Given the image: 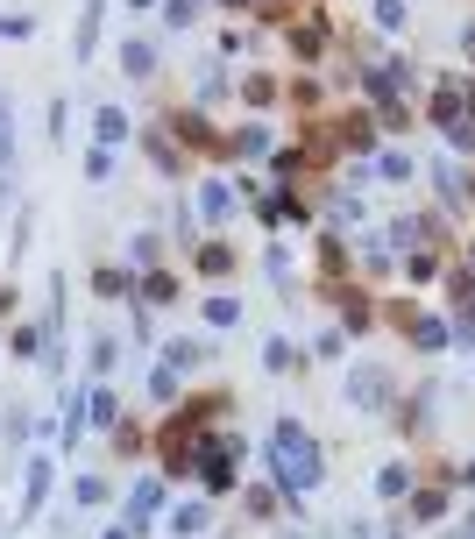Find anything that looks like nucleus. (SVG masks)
I'll return each instance as SVG.
<instances>
[{
  "instance_id": "obj_1",
  "label": "nucleus",
  "mask_w": 475,
  "mask_h": 539,
  "mask_svg": "<svg viewBox=\"0 0 475 539\" xmlns=\"http://www.w3.org/2000/svg\"><path fill=\"white\" fill-rule=\"evenodd\" d=\"M270 461H277V490H284V497H312V490H320V476H327L320 440H312L298 419H277V433H270Z\"/></svg>"
},
{
  "instance_id": "obj_2",
  "label": "nucleus",
  "mask_w": 475,
  "mask_h": 539,
  "mask_svg": "<svg viewBox=\"0 0 475 539\" xmlns=\"http://www.w3.org/2000/svg\"><path fill=\"white\" fill-rule=\"evenodd\" d=\"M348 405L355 412H383L390 405V376L383 369H348Z\"/></svg>"
},
{
  "instance_id": "obj_3",
  "label": "nucleus",
  "mask_w": 475,
  "mask_h": 539,
  "mask_svg": "<svg viewBox=\"0 0 475 539\" xmlns=\"http://www.w3.org/2000/svg\"><path fill=\"white\" fill-rule=\"evenodd\" d=\"M100 22H107V0H86V8H78V22H71V57H78V64L100 50Z\"/></svg>"
},
{
  "instance_id": "obj_4",
  "label": "nucleus",
  "mask_w": 475,
  "mask_h": 539,
  "mask_svg": "<svg viewBox=\"0 0 475 539\" xmlns=\"http://www.w3.org/2000/svg\"><path fill=\"white\" fill-rule=\"evenodd\" d=\"M43 497H50V454H29L22 461V518H36Z\"/></svg>"
},
{
  "instance_id": "obj_5",
  "label": "nucleus",
  "mask_w": 475,
  "mask_h": 539,
  "mask_svg": "<svg viewBox=\"0 0 475 539\" xmlns=\"http://www.w3.org/2000/svg\"><path fill=\"white\" fill-rule=\"evenodd\" d=\"M156 511H164V483H156V476H142V483H135V497H128V518H121V525H128V532H142Z\"/></svg>"
},
{
  "instance_id": "obj_6",
  "label": "nucleus",
  "mask_w": 475,
  "mask_h": 539,
  "mask_svg": "<svg viewBox=\"0 0 475 539\" xmlns=\"http://www.w3.org/2000/svg\"><path fill=\"white\" fill-rule=\"evenodd\" d=\"M128 135H135V121H128L121 107H100V114H93V142H107V149H121Z\"/></svg>"
},
{
  "instance_id": "obj_7",
  "label": "nucleus",
  "mask_w": 475,
  "mask_h": 539,
  "mask_svg": "<svg viewBox=\"0 0 475 539\" xmlns=\"http://www.w3.org/2000/svg\"><path fill=\"white\" fill-rule=\"evenodd\" d=\"M199 213H206L213 227H227V220H234V185H220V178L199 185Z\"/></svg>"
},
{
  "instance_id": "obj_8",
  "label": "nucleus",
  "mask_w": 475,
  "mask_h": 539,
  "mask_svg": "<svg viewBox=\"0 0 475 539\" xmlns=\"http://www.w3.org/2000/svg\"><path fill=\"white\" fill-rule=\"evenodd\" d=\"M121 71H128V79H149V71H156V43L149 36H128L121 43Z\"/></svg>"
},
{
  "instance_id": "obj_9",
  "label": "nucleus",
  "mask_w": 475,
  "mask_h": 539,
  "mask_svg": "<svg viewBox=\"0 0 475 539\" xmlns=\"http://www.w3.org/2000/svg\"><path fill=\"white\" fill-rule=\"evenodd\" d=\"M405 334H412V348H447L454 341L447 320H426V313H405Z\"/></svg>"
},
{
  "instance_id": "obj_10",
  "label": "nucleus",
  "mask_w": 475,
  "mask_h": 539,
  "mask_svg": "<svg viewBox=\"0 0 475 539\" xmlns=\"http://www.w3.org/2000/svg\"><path fill=\"white\" fill-rule=\"evenodd\" d=\"M15 128H0V213H8V199H15Z\"/></svg>"
},
{
  "instance_id": "obj_11",
  "label": "nucleus",
  "mask_w": 475,
  "mask_h": 539,
  "mask_svg": "<svg viewBox=\"0 0 475 539\" xmlns=\"http://www.w3.org/2000/svg\"><path fill=\"white\" fill-rule=\"evenodd\" d=\"M206 525H213V511H206V504H178V511H171V532H178V539H199Z\"/></svg>"
},
{
  "instance_id": "obj_12",
  "label": "nucleus",
  "mask_w": 475,
  "mask_h": 539,
  "mask_svg": "<svg viewBox=\"0 0 475 539\" xmlns=\"http://www.w3.org/2000/svg\"><path fill=\"white\" fill-rule=\"evenodd\" d=\"M36 36V15L29 8H0V43H29Z\"/></svg>"
},
{
  "instance_id": "obj_13",
  "label": "nucleus",
  "mask_w": 475,
  "mask_h": 539,
  "mask_svg": "<svg viewBox=\"0 0 475 539\" xmlns=\"http://www.w3.org/2000/svg\"><path fill=\"white\" fill-rule=\"evenodd\" d=\"M376 178H390V185H405L412 178V157H405V149H376V164H369Z\"/></svg>"
},
{
  "instance_id": "obj_14",
  "label": "nucleus",
  "mask_w": 475,
  "mask_h": 539,
  "mask_svg": "<svg viewBox=\"0 0 475 539\" xmlns=\"http://www.w3.org/2000/svg\"><path fill=\"white\" fill-rule=\"evenodd\" d=\"M376 490H383V497H405V490H412V469H405V461H383V469H376Z\"/></svg>"
},
{
  "instance_id": "obj_15",
  "label": "nucleus",
  "mask_w": 475,
  "mask_h": 539,
  "mask_svg": "<svg viewBox=\"0 0 475 539\" xmlns=\"http://www.w3.org/2000/svg\"><path fill=\"white\" fill-rule=\"evenodd\" d=\"M199 362H206V348H199V341H171V348H164V369H178V376H185V369H199Z\"/></svg>"
},
{
  "instance_id": "obj_16",
  "label": "nucleus",
  "mask_w": 475,
  "mask_h": 539,
  "mask_svg": "<svg viewBox=\"0 0 475 539\" xmlns=\"http://www.w3.org/2000/svg\"><path fill=\"white\" fill-rule=\"evenodd\" d=\"M114 164H121V149H107V142H93L86 149V178L100 185V178H114Z\"/></svg>"
},
{
  "instance_id": "obj_17",
  "label": "nucleus",
  "mask_w": 475,
  "mask_h": 539,
  "mask_svg": "<svg viewBox=\"0 0 475 539\" xmlns=\"http://www.w3.org/2000/svg\"><path fill=\"white\" fill-rule=\"evenodd\" d=\"M234 157H270V128H242V135H234Z\"/></svg>"
},
{
  "instance_id": "obj_18",
  "label": "nucleus",
  "mask_w": 475,
  "mask_h": 539,
  "mask_svg": "<svg viewBox=\"0 0 475 539\" xmlns=\"http://www.w3.org/2000/svg\"><path fill=\"white\" fill-rule=\"evenodd\" d=\"M86 412H93V426H121V398H114V391H93Z\"/></svg>"
},
{
  "instance_id": "obj_19",
  "label": "nucleus",
  "mask_w": 475,
  "mask_h": 539,
  "mask_svg": "<svg viewBox=\"0 0 475 539\" xmlns=\"http://www.w3.org/2000/svg\"><path fill=\"white\" fill-rule=\"evenodd\" d=\"M171 291H178V284H171V277H164V270H149V277H142V284H135V298H142V305H164V298H171Z\"/></svg>"
},
{
  "instance_id": "obj_20",
  "label": "nucleus",
  "mask_w": 475,
  "mask_h": 539,
  "mask_svg": "<svg viewBox=\"0 0 475 539\" xmlns=\"http://www.w3.org/2000/svg\"><path fill=\"white\" fill-rule=\"evenodd\" d=\"M71 504H78V511H93V504H107V483H100V476H78V483H71Z\"/></svg>"
},
{
  "instance_id": "obj_21",
  "label": "nucleus",
  "mask_w": 475,
  "mask_h": 539,
  "mask_svg": "<svg viewBox=\"0 0 475 539\" xmlns=\"http://www.w3.org/2000/svg\"><path fill=\"white\" fill-rule=\"evenodd\" d=\"M199 22V0H164V29H192Z\"/></svg>"
},
{
  "instance_id": "obj_22",
  "label": "nucleus",
  "mask_w": 475,
  "mask_h": 539,
  "mask_svg": "<svg viewBox=\"0 0 475 539\" xmlns=\"http://www.w3.org/2000/svg\"><path fill=\"white\" fill-rule=\"evenodd\" d=\"M178 391H185V383H178V369H156V376H149V398H156V405H171Z\"/></svg>"
},
{
  "instance_id": "obj_23",
  "label": "nucleus",
  "mask_w": 475,
  "mask_h": 539,
  "mask_svg": "<svg viewBox=\"0 0 475 539\" xmlns=\"http://www.w3.org/2000/svg\"><path fill=\"white\" fill-rule=\"evenodd\" d=\"M412 15V0H376V29H405Z\"/></svg>"
},
{
  "instance_id": "obj_24",
  "label": "nucleus",
  "mask_w": 475,
  "mask_h": 539,
  "mask_svg": "<svg viewBox=\"0 0 475 539\" xmlns=\"http://www.w3.org/2000/svg\"><path fill=\"white\" fill-rule=\"evenodd\" d=\"M234 320H242V305H234V298H206V327H234Z\"/></svg>"
},
{
  "instance_id": "obj_25",
  "label": "nucleus",
  "mask_w": 475,
  "mask_h": 539,
  "mask_svg": "<svg viewBox=\"0 0 475 539\" xmlns=\"http://www.w3.org/2000/svg\"><path fill=\"white\" fill-rule=\"evenodd\" d=\"M199 270H206V277H227V270H234V256H227L220 242H206V249H199Z\"/></svg>"
},
{
  "instance_id": "obj_26",
  "label": "nucleus",
  "mask_w": 475,
  "mask_h": 539,
  "mask_svg": "<svg viewBox=\"0 0 475 539\" xmlns=\"http://www.w3.org/2000/svg\"><path fill=\"white\" fill-rule=\"evenodd\" d=\"M291 50H298V57H320V22H298V29H291Z\"/></svg>"
},
{
  "instance_id": "obj_27",
  "label": "nucleus",
  "mask_w": 475,
  "mask_h": 539,
  "mask_svg": "<svg viewBox=\"0 0 475 539\" xmlns=\"http://www.w3.org/2000/svg\"><path fill=\"white\" fill-rule=\"evenodd\" d=\"M412 511L433 525V518H447V497H440V490H419V497H412Z\"/></svg>"
},
{
  "instance_id": "obj_28",
  "label": "nucleus",
  "mask_w": 475,
  "mask_h": 539,
  "mask_svg": "<svg viewBox=\"0 0 475 539\" xmlns=\"http://www.w3.org/2000/svg\"><path fill=\"white\" fill-rule=\"evenodd\" d=\"M8 348H15V355H43V334H36V327H15Z\"/></svg>"
},
{
  "instance_id": "obj_29",
  "label": "nucleus",
  "mask_w": 475,
  "mask_h": 539,
  "mask_svg": "<svg viewBox=\"0 0 475 539\" xmlns=\"http://www.w3.org/2000/svg\"><path fill=\"white\" fill-rule=\"evenodd\" d=\"M263 362H270V369H291V362H298V348H291V341H270V348H263Z\"/></svg>"
},
{
  "instance_id": "obj_30",
  "label": "nucleus",
  "mask_w": 475,
  "mask_h": 539,
  "mask_svg": "<svg viewBox=\"0 0 475 539\" xmlns=\"http://www.w3.org/2000/svg\"><path fill=\"white\" fill-rule=\"evenodd\" d=\"M93 284H100V298H121V291H128V277H121V270H100Z\"/></svg>"
},
{
  "instance_id": "obj_31",
  "label": "nucleus",
  "mask_w": 475,
  "mask_h": 539,
  "mask_svg": "<svg viewBox=\"0 0 475 539\" xmlns=\"http://www.w3.org/2000/svg\"><path fill=\"white\" fill-rule=\"evenodd\" d=\"M461 50H468V57H475V22H468V29H461Z\"/></svg>"
},
{
  "instance_id": "obj_32",
  "label": "nucleus",
  "mask_w": 475,
  "mask_h": 539,
  "mask_svg": "<svg viewBox=\"0 0 475 539\" xmlns=\"http://www.w3.org/2000/svg\"><path fill=\"white\" fill-rule=\"evenodd\" d=\"M107 539H135V532H128V525H114V532H107Z\"/></svg>"
},
{
  "instance_id": "obj_33",
  "label": "nucleus",
  "mask_w": 475,
  "mask_h": 539,
  "mask_svg": "<svg viewBox=\"0 0 475 539\" xmlns=\"http://www.w3.org/2000/svg\"><path fill=\"white\" fill-rule=\"evenodd\" d=\"M454 539H475V518H468V525H461V532H454Z\"/></svg>"
},
{
  "instance_id": "obj_34",
  "label": "nucleus",
  "mask_w": 475,
  "mask_h": 539,
  "mask_svg": "<svg viewBox=\"0 0 475 539\" xmlns=\"http://www.w3.org/2000/svg\"><path fill=\"white\" fill-rule=\"evenodd\" d=\"M0 128H8V100H0Z\"/></svg>"
},
{
  "instance_id": "obj_35",
  "label": "nucleus",
  "mask_w": 475,
  "mask_h": 539,
  "mask_svg": "<svg viewBox=\"0 0 475 539\" xmlns=\"http://www.w3.org/2000/svg\"><path fill=\"white\" fill-rule=\"evenodd\" d=\"M128 8H156V0H128Z\"/></svg>"
},
{
  "instance_id": "obj_36",
  "label": "nucleus",
  "mask_w": 475,
  "mask_h": 539,
  "mask_svg": "<svg viewBox=\"0 0 475 539\" xmlns=\"http://www.w3.org/2000/svg\"><path fill=\"white\" fill-rule=\"evenodd\" d=\"M468 277H475V249H468Z\"/></svg>"
},
{
  "instance_id": "obj_37",
  "label": "nucleus",
  "mask_w": 475,
  "mask_h": 539,
  "mask_svg": "<svg viewBox=\"0 0 475 539\" xmlns=\"http://www.w3.org/2000/svg\"><path fill=\"white\" fill-rule=\"evenodd\" d=\"M227 8H249V0H227Z\"/></svg>"
}]
</instances>
